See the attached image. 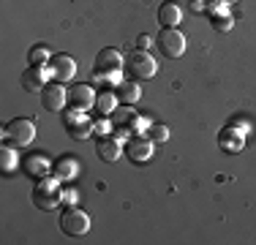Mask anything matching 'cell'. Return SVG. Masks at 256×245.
<instances>
[{"instance_id": "22", "label": "cell", "mask_w": 256, "mask_h": 245, "mask_svg": "<svg viewBox=\"0 0 256 245\" xmlns=\"http://www.w3.org/2000/svg\"><path fill=\"white\" fill-rule=\"evenodd\" d=\"M28 60H30V66H44V63H50V52H46V46H38V44H36V46L28 52Z\"/></svg>"}, {"instance_id": "27", "label": "cell", "mask_w": 256, "mask_h": 245, "mask_svg": "<svg viewBox=\"0 0 256 245\" xmlns=\"http://www.w3.org/2000/svg\"><path fill=\"white\" fill-rule=\"evenodd\" d=\"M221 3H224V6H234L237 0H221Z\"/></svg>"}, {"instance_id": "3", "label": "cell", "mask_w": 256, "mask_h": 245, "mask_svg": "<svg viewBox=\"0 0 256 245\" xmlns=\"http://www.w3.org/2000/svg\"><path fill=\"white\" fill-rule=\"evenodd\" d=\"M58 177H52V180H41L38 186H36L33 191V204L38 207V210H58L60 202H63V191H60L58 186Z\"/></svg>"}, {"instance_id": "24", "label": "cell", "mask_w": 256, "mask_h": 245, "mask_svg": "<svg viewBox=\"0 0 256 245\" xmlns=\"http://www.w3.org/2000/svg\"><path fill=\"white\" fill-rule=\"evenodd\" d=\"M109 131H112V122H109V120L93 122V134H96V136H109Z\"/></svg>"}, {"instance_id": "26", "label": "cell", "mask_w": 256, "mask_h": 245, "mask_svg": "<svg viewBox=\"0 0 256 245\" xmlns=\"http://www.w3.org/2000/svg\"><path fill=\"white\" fill-rule=\"evenodd\" d=\"M191 3L196 6V8H202V6H204V0H191Z\"/></svg>"}, {"instance_id": "6", "label": "cell", "mask_w": 256, "mask_h": 245, "mask_svg": "<svg viewBox=\"0 0 256 245\" xmlns=\"http://www.w3.org/2000/svg\"><path fill=\"white\" fill-rule=\"evenodd\" d=\"M156 44H158V49H161L164 58L174 60V58H180V54L186 52V36H182L178 28H164L161 36L156 38Z\"/></svg>"}, {"instance_id": "2", "label": "cell", "mask_w": 256, "mask_h": 245, "mask_svg": "<svg viewBox=\"0 0 256 245\" xmlns=\"http://www.w3.org/2000/svg\"><path fill=\"white\" fill-rule=\"evenodd\" d=\"M3 139L14 147H28L36 139V122L30 118H14L3 128Z\"/></svg>"}, {"instance_id": "19", "label": "cell", "mask_w": 256, "mask_h": 245, "mask_svg": "<svg viewBox=\"0 0 256 245\" xmlns=\"http://www.w3.org/2000/svg\"><path fill=\"white\" fill-rule=\"evenodd\" d=\"M79 174V164L74 158H60L58 164H54V177L58 180H74Z\"/></svg>"}, {"instance_id": "4", "label": "cell", "mask_w": 256, "mask_h": 245, "mask_svg": "<svg viewBox=\"0 0 256 245\" xmlns=\"http://www.w3.org/2000/svg\"><path fill=\"white\" fill-rule=\"evenodd\" d=\"M60 232L68 237H82L90 232V216L82 207H66L60 216Z\"/></svg>"}, {"instance_id": "16", "label": "cell", "mask_w": 256, "mask_h": 245, "mask_svg": "<svg viewBox=\"0 0 256 245\" xmlns=\"http://www.w3.org/2000/svg\"><path fill=\"white\" fill-rule=\"evenodd\" d=\"M114 96H118L120 104H136L139 96H142V90H139L136 79H123V82H118V90H114Z\"/></svg>"}, {"instance_id": "10", "label": "cell", "mask_w": 256, "mask_h": 245, "mask_svg": "<svg viewBox=\"0 0 256 245\" xmlns=\"http://www.w3.org/2000/svg\"><path fill=\"white\" fill-rule=\"evenodd\" d=\"M66 128H68V136L76 139V142H82L93 134V122L84 118V112H74V109L66 114Z\"/></svg>"}, {"instance_id": "8", "label": "cell", "mask_w": 256, "mask_h": 245, "mask_svg": "<svg viewBox=\"0 0 256 245\" xmlns=\"http://www.w3.org/2000/svg\"><path fill=\"white\" fill-rule=\"evenodd\" d=\"M153 139L150 136H134V139H128V144H126V156H128V161H134V164H148L150 158H153Z\"/></svg>"}, {"instance_id": "21", "label": "cell", "mask_w": 256, "mask_h": 245, "mask_svg": "<svg viewBox=\"0 0 256 245\" xmlns=\"http://www.w3.org/2000/svg\"><path fill=\"white\" fill-rule=\"evenodd\" d=\"M46 169H50V161H46V158H30L28 161V174L30 177H44L46 174Z\"/></svg>"}, {"instance_id": "25", "label": "cell", "mask_w": 256, "mask_h": 245, "mask_svg": "<svg viewBox=\"0 0 256 245\" xmlns=\"http://www.w3.org/2000/svg\"><path fill=\"white\" fill-rule=\"evenodd\" d=\"M153 46V36H148V33H142L136 38V49H144V52H148V49Z\"/></svg>"}, {"instance_id": "12", "label": "cell", "mask_w": 256, "mask_h": 245, "mask_svg": "<svg viewBox=\"0 0 256 245\" xmlns=\"http://www.w3.org/2000/svg\"><path fill=\"white\" fill-rule=\"evenodd\" d=\"M50 76H52L50 68H44V66H30V68H25V74H22V88H25L28 93H41V90L46 88V79Z\"/></svg>"}, {"instance_id": "18", "label": "cell", "mask_w": 256, "mask_h": 245, "mask_svg": "<svg viewBox=\"0 0 256 245\" xmlns=\"http://www.w3.org/2000/svg\"><path fill=\"white\" fill-rule=\"evenodd\" d=\"M16 164H20V156H16L14 147H8V142H6L0 147V172L8 177L11 172H16Z\"/></svg>"}, {"instance_id": "11", "label": "cell", "mask_w": 256, "mask_h": 245, "mask_svg": "<svg viewBox=\"0 0 256 245\" xmlns=\"http://www.w3.org/2000/svg\"><path fill=\"white\" fill-rule=\"evenodd\" d=\"M68 106L74 112H88V109L96 106V93L90 84H79V88L68 90Z\"/></svg>"}, {"instance_id": "15", "label": "cell", "mask_w": 256, "mask_h": 245, "mask_svg": "<svg viewBox=\"0 0 256 245\" xmlns=\"http://www.w3.org/2000/svg\"><path fill=\"white\" fill-rule=\"evenodd\" d=\"M218 144H221L224 152H240L242 150V131H237V128H224L221 134H218Z\"/></svg>"}, {"instance_id": "9", "label": "cell", "mask_w": 256, "mask_h": 245, "mask_svg": "<svg viewBox=\"0 0 256 245\" xmlns=\"http://www.w3.org/2000/svg\"><path fill=\"white\" fill-rule=\"evenodd\" d=\"M63 82H52V84H46L44 90H41V106L46 109V112H60V109L68 104V93H66L63 88H60Z\"/></svg>"}, {"instance_id": "7", "label": "cell", "mask_w": 256, "mask_h": 245, "mask_svg": "<svg viewBox=\"0 0 256 245\" xmlns=\"http://www.w3.org/2000/svg\"><path fill=\"white\" fill-rule=\"evenodd\" d=\"M46 68H50L54 82H71V79H74V74H76V63H74V58H71V54H52Z\"/></svg>"}, {"instance_id": "13", "label": "cell", "mask_w": 256, "mask_h": 245, "mask_svg": "<svg viewBox=\"0 0 256 245\" xmlns=\"http://www.w3.org/2000/svg\"><path fill=\"white\" fill-rule=\"evenodd\" d=\"M96 152H98L101 161H118L120 156H123V142H120L118 136H98V142H96Z\"/></svg>"}, {"instance_id": "1", "label": "cell", "mask_w": 256, "mask_h": 245, "mask_svg": "<svg viewBox=\"0 0 256 245\" xmlns=\"http://www.w3.org/2000/svg\"><path fill=\"white\" fill-rule=\"evenodd\" d=\"M120 68H123V54L114 46H106L96 54V76H104L109 82H123L120 79Z\"/></svg>"}, {"instance_id": "5", "label": "cell", "mask_w": 256, "mask_h": 245, "mask_svg": "<svg viewBox=\"0 0 256 245\" xmlns=\"http://www.w3.org/2000/svg\"><path fill=\"white\" fill-rule=\"evenodd\" d=\"M126 71L139 82V79H150V76H156L158 63H156L153 58H150V52H144V49H136V52H131V54L126 58Z\"/></svg>"}, {"instance_id": "17", "label": "cell", "mask_w": 256, "mask_h": 245, "mask_svg": "<svg viewBox=\"0 0 256 245\" xmlns=\"http://www.w3.org/2000/svg\"><path fill=\"white\" fill-rule=\"evenodd\" d=\"M210 24L218 30V33H229L232 30V16L229 14H224V3H216V6H210Z\"/></svg>"}, {"instance_id": "14", "label": "cell", "mask_w": 256, "mask_h": 245, "mask_svg": "<svg viewBox=\"0 0 256 245\" xmlns=\"http://www.w3.org/2000/svg\"><path fill=\"white\" fill-rule=\"evenodd\" d=\"M180 20H182V11L178 3H172V0L161 3V8H158V24L161 28H178Z\"/></svg>"}, {"instance_id": "20", "label": "cell", "mask_w": 256, "mask_h": 245, "mask_svg": "<svg viewBox=\"0 0 256 245\" xmlns=\"http://www.w3.org/2000/svg\"><path fill=\"white\" fill-rule=\"evenodd\" d=\"M118 104H120V101H118V96L109 93V90H101V93L96 96V109H98L101 114H112Z\"/></svg>"}, {"instance_id": "23", "label": "cell", "mask_w": 256, "mask_h": 245, "mask_svg": "<svg viewBox=\"0 0 256 245\" xmlns=\"http://www.w3.org/2000/svg\"><path fill=\"white\" fill-rule=\"evenodd\" d=\"M148 136L153 139L156 144H161V142H166V139H169V128L161 126V122H156V126H148Z\"/></svg>"}]
</instances>
